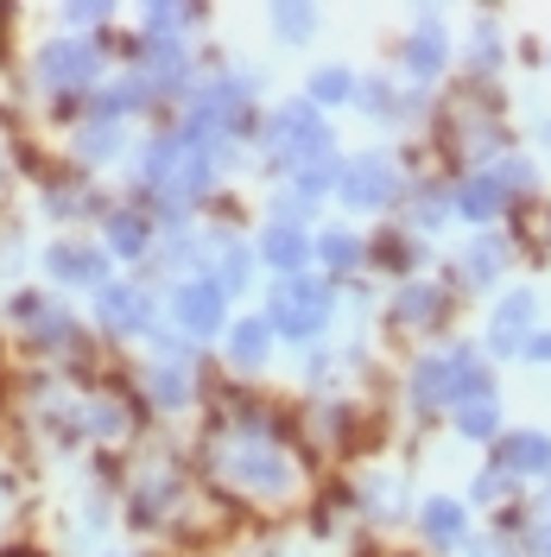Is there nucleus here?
Listing matches in <instances>:
<instances>
[{"label": "nucleus", "instance_id": "1", "mask_svg": "<svg viewBox=\"0 0 551 557\" xmlns=\"http://www.w3.org/2000/svg\"><path fill=\"white\" fill-rule=\"evenodd\" d=\"M476 393H488V374L469 348H444V355L418 361V374H413L418 406H463V399H476Z\"/></svg>", "mask_w": 551, "mask_h": 557}, {"label": "nucleus", "instance_id": "2", "mask_svg": "<svg viewBox=\"0 0 551 557\" xmlns=\"http://www.w3.org/2000/svg\"><path fill=\"white\" fill-rule=\"evenodd\" d=\"M273 146L292 159V165H310V159H323V152H330V127H323V114H317L310 102H292V108H279Z\"/></svg>", "mask_w": 551, "mask_h": 557}, {"label": "nucleus", "instance_id": "3", "mask_svg": "<svg viewBox=\"0 0 551 557\" xmlns=\"http://www.w3.org/2000/svg\"><path fill=\"white\" fill-rule=\"evenodd\" d=\"M273 323L285 336H317V330L330 323V292L310 285V278H285L279 298H273Z\"/></svg>", "mask_w": 551, "mask_h": 557}, {"label": "nucleus", "instance_id": "4", "mask_svg": "<svg viewBox=\"0 0 551 557\" xmlns=\"http://www.w3.org/2000/svg\"><path fill=\"white\" fill-rule=\"evenodd\" d=\"M229 482H242L247 494H285L292 462H285L273 444H235V450H229Z\"/></svg>", "mask_w": 551, "mask_h": 557}, {"label": "nucleus", "instance_id": "5", "mask_svg": "<svg viewBox=\"0 0 551 557\" xmlns=\"http://www.w3.org/2000/svg\"><path fill=\"white\" fill-rule=\"evenodd\" d=\"M393 190H400V177H393V165H387V159H348L343 172H336V197H343V203H355V209L387 203Z\"/></svg>", "mask_w": 551, "mask_h": 557}, {"label": "nucleus", "instance_id": "6", "mask_svg": "<svg viewBox=\"0 0 551 557\" xmlns=\"http://www.w3.org/2000/svg\"><path fill=\"white\" fill-rule=\"evenodd\" d=\"M494 462H501L507 475H546L551 469V437H539V431H514V437H501Z\"/></svg>", "mask_w": 551, "mask_h": 557}, {"label": "nucleus", "instance_id": "7", "mask_svg": "<svg viewBox=\"0 0 551 557\" xmlns=\"http://www.w3.org/2000/svg\"><path fill=\"white\" fill-rule=\"evenodd\" d=\"M89 70H96V45H76V38L51 45V51L38 58V76H45V83H89Z\"/></svg>", "mask_w": 551, "mask_h": 557}, {"label": "nucleus", "instance_id": "8", "mask_svg": "<svg viewBox=\"0 0 551 557\" xmlns=\"http://www.w3.org/2000/svg\"><path fill=\"white\" fill-rule=\"evenodd\" d=\"M177 323H184L191 336H209V330L222 323V285H184V292H177Z\"/></svg>", "mask_w": 551, "mask_h": 557}, {"label": "nucleus", "instance_id": "9", "mask_svg": "<svg viewBox=\"0 0 551 557\" xmlns=\"http://www.w3.org/2000/svg\"><path fill=\"white\" fill-rule=\"evenodd\" d=\"M526 330H532V298H526V292H514V298L494 311V348H501V355H514Z\"/></svg>", "mask_w": 551, "mask_h": 557}, {"label": "nucleus", "instance_id": "10", "mask_svg": "<svg viewBox=\"0 0 551 557\" xmlns=\"http://www.w3.org/2000/svg\"><path fill=\"white\" fill-rule=\"evenodd\" d=\"M51 273L76 278V285H102L108 260H102V253H83V247H51Z\"/></svg>", "mask_w": 551, "mask_h": 557}, {"label": "nucleus", "instance_id": "11", "mask_svg": "<svg viewBox=\"0 0 551 557\" xmlns=\"http://www.w3.org/2000/svg\"><path fill=\"white\" fill-rule=\"evenodd\" d=\"M501 203H507V184H501V177H469V184H463V215L488 222Z\"/></svg>", "mask_w": 551, "mask_h": 557}, {"label": "nucleus", "instance_id": "12", "mask_svg": "<svg viewBox=\"0 0 551 557\" xmlns=\"http://www.w3.org/2000/svg\"><path fill=\"white\" fill-rule=\"evenodd\" d=\"M102 317L114 323V330H139V323H146V298L114 285V292H102Z\"/></svg>", "mask_w": 551, "mask_h": 557}, {"label": "nucleus", "instance_id": "13", "mask_svg": "<svg viewBox=\"0 0 551 557\" xmlns=\"http://www.w3.org/2000/svg\"><path fill=\"white\" fill-rule=\"evenodd\" d=\"M425 532H431L438 545H456V539H463V507H456V500H431V507H425Z\"/></svg>", "mask_w": 551, "mask_h": 557}, {"label": "nucleus", "instance_id": "14", "mask_svg": "<svg viewBox=\"0 0 551 557\" xmlns=\"http://www.w3.org/2000/svg\"><path fill=\"white\" fill-rule=\"evenodd\" d=\"M108 242H114V253H139V247L152 242V228H146V222H139L134 209H121V215H114V222H108Z\"/></svg>", "mask_w": 551, "mask_h": 557}, {"label": "nucleus", "instance_id": "15", "mask_svg": "<svg viewBox=\"0 0 551 557\" xmlns=\"http://www.w3.org/2000/svg\"><path fill=\"white\" fill-rule=\"evenodd\" d=\"M406 64H413V76H438V70H444V38L418 33L413 45H406Z\"/></svg>", "mask_w": 551, "mask_h": 557}, {"label": "nucleus", "instance_id": "16", "mask_svg": "<svg viewBox=\"0 0 551 557\" xmlns=\"http://www.w3.org/2000/svg\"><path fill=\"white\" fill-rule=\"evenodd\" d=\"M494 399H488V393H476V399H463V406H456V424H463V431H469V437H494Z\"/></svg>", "mask_w": 551, "mask_h": 557}, {"label": "nucleus", "instance_id": "17", "mask_svg": "<svg viewBox=\"0 0 551 557\" xmlns=\"http://www.w3.org/2000/svg\"><path fill=\"white\" fill-rule=\"evenodd\" d=\"M229 355H235V368H254V361L267 355V323H242V330L229 336Z\"/></svg>", "mask_w": 551, "mask_h": 557}, {"label": "nucleus", "instance_id": "18", "mask_svg": "<svg viewBox=\"0 0 551 557\" xmlns=\"http://www.w3.org/2000/svg\"><path fill=\"white\" fill-rule=\"evenodd\" d=\"M267 260H273V267H298V260H305V235L279 222L273 235H267Z\"/></svg>", "mask_w": 551, "mask_h": 557}, {"label": "nucleus", "instance_id": "19", "mask_svg": "<svg viewBox=\"0 0 551 557\" xmlns=\"http://www.w3.org/2000/svg\"><path fill=\"white\" fill-rule=\"evenodd\" d=\"M348 89H355L348 70H317V76H310V96H317V102H348Z\"/></svg>", "mask_w": 551, "mask_h": 557}, {"label": "nucleus", "instance_id": "20", "mask_svg": "<svg viewBox=\"0 0 551 557\" xmlns=\"http://www.w3.org/2000/svg\"><path fill=\"white\" fill-rule=\"evenodd\" d=\"M438 305H444L438 292H425V285H413V292H406V305H400V323H425V317H438Z\"/></svg>", "mask_w": 551, "mask_h": 557}, {"label": "nucleus", "instance_id": "21", "mask_svg": "<svg viewBox=\"0 0 551 557\" xmlns=\"http://www.w3.org/2000/svg\"><path fill=\"white\" fill-rule=\"evenodd\" d=\"M501 260H507V253H501L494 242H476V253H469V278H494L501 273Z\"/></svg>", "mask_w": 551, "mask_h": 557}, {"label": "nucleus", "instance_id": "22", "mask_svg": "<svg viewBox=\"0 0 551 557\" xmlns=\"http://www.w3.org/2000/svg\"><path fill=\"white\" fill-rule=\"evenodd\" d=\"M310 20H317L310 7H279V13H273V26H279L285 38H305V33H310Z\"/></svg>", "mask_w": 551, "mask_h": 557}, {"label": "nucleus", "instance_id": "23", "mask_svg": "<svg viewBox=\"0 0 551 557\" xmlns=\"http://www.w3.org/2000/svg\"><path fill=\"white\" fill-rule=\"evenodd\" d=\"M323 260H330V267H355V260H362V242H348V235H323Z\"/></svg>", "mask_w": 551, "mask_h": 557}, {"label": "nucleus", "instance_id": "24", "mask_svg": "<svg viewBox=\"0 0 551 557\" xmlns=\"http://www.w3.org/2000/svg\"><path fill=\"white\" fill-rule=\"evenodd\" d=\"M152 393H159L166 406H184V393H191V386H184V374H152Z\"/></svg>", "mask_w": 551, "mask_h": 557}, {"label": "nucleus", "instance_id": "25", "mask_svg": "<svg viewBox=\"0 0 551 557\" xmlns=\"http://www.w3.org/2000/svg\"><path fill=\"white\" fill-rule=\"evenodd\" d=\"M222 285H229V292L247 285V253H229V260H222Z\"/></svg>", "mask_w": 551, "mask_h": 557}, {"label": "nucleus", "instance_id": "26", "mask_svg": "<svg viewBox=\"0 0 551 557\" xmlns=\"http://www.w3.org/2000/svg\"><path fill=\"white\" fill-rule=\"evenodd\" d=\"M532 552H539V557H551V507L539 513V520H532Z\"/></svg>", "mask_w": 551, "mask_h": 557}, {"label": "nucleus", "instance_id": "27", "mask_svg": "<svg viewBox=\"0 0 551 557\" xmlns=\"http://www.w3.org/2000/svg\"><path fill=\"white\" fill-rule=\"evenodd\" d=\"M83 152H96V159H102V152H114V127H96V134H83Z\"/></svg>", "mask_w": 551, "mask_h": 557}, {"label": "nucleus", "instance_id": "28", "mask_svg": "<svg viewBox=\"0 0 551 557\" xmlns=\"http://www.w3.org/2000/svg\"><path fill=\"white\" fill-rule=\"evenodd\" d=\"M380 260H387V267H413V247H406V242H387V253H380Z\"/></svg>", "mask_w": 551, "mask_h": 557}, {"label": "nucleus", "instance_id": "29", "mask_svg": "<svg viewBox=\"0 0 551 557\" xmlns=\"http://www.w3.org/2000/svg\"><path fill=\"white\" fill-rule=\"evenodd\" d=\"M526 355H532V361H551V336H532V343H526Z\"/></svg>", "mask_w": 551, "mask_h": 557}, {"label": "nucleus", "instance_id": "30", "mask_svg": "<svg viewBox=\"0 0 551 557\" xmlns=\"http://www.w3.org/2000/svg\"><path fill=\"white\" fill-rule=\"evenodd\" d=\"M546 228H551V215H546Z\"/></svg>", "mask_w": 551, "mask_h": 557}]
</instances>
